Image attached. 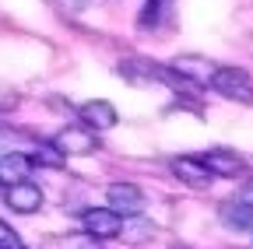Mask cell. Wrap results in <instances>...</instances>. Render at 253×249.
<instances>
[{
	"mask_svg": "<svg viewBox=\"0 0 253 249\" xmlns=\"http://www.w3.org/2000/svg\"><path fill=\"white\" fill-rule=\"evenodd\" d=\"M208 84L218 91V95L232 99V102H243V106L253 102V77L243 67H214V74H211Z\"/></svg>",
	"mask_w": 253,
	"mask_h": 249,
	"instance_id": "cell-1",
	"label": "cell"
},
{
	"mask_svg": "<svg viewBox=\"0 0 253 249\" xmlns=\"http://www.w3.org/2000/svg\"><path fill=\"white\" fill-rule=\"evenodd\" d=\"M116 74L126 81V84H176V74L162 64H151V60H141V56H130V60H120Z\"/></svg>",
	"mask_w": 253,
	"mask_h": 249,
	"instance_id": "cell-2",
	"label": "cell"
},
{
	"mask_svg": "<svg viewBox=\"0 0 253 249\" xmlns=\"http://www.w3.org/2000/svg\"><path fill=\"white\" fill-rule=\"evenodd\" d=\"M49 144L63 154V158H81V154H95L99 137H95V130H88L84 123H81V127H63Z\"/></svg>",
	"mask_w": 253,
	"mask_h": 249,
	"instance_id": "cell-3",
	"label": "cell"
},
{
	"mask_svg": "<svg viewBox=\"0 0 253 249\" xmlns=\"http://www.w3.org/2000/svg\"><path fill=\"white\" fill-rule=\"evenodd\" d=\"M214 60H208V56H201V53H179V56H172V64H169V71L179 77V81H190V84H197V88H204L208 81H211V74H214Z\"/></svg>",
	"mask_w": 253,
	"mask_h": 249,
	"instance_id": "cell-4",
	"label": "cell"
},
{
	"mask_svg": "<svg viewBox=\"0 0 253 249\" xmlns=\"http://www.w3.org/2000/svg\"><path fill=\"white\" fill-rule=\"evenodd\" d=\"M0 197H4L7 207L18 211V214H36V211H42V204H46L42 190H39V186L32 182V179H18V182H11Z\"/></svg>",
	"mask_w": 253,
	"mask_h": 249,
	"instance_id": "cell-5",
	"label": "cell"
},
{
	"mask_svg": "<svg viewBox=\"0 0 253 249\" xmlns=\"http://www.w3.org/2000/svg\"><path fill=\"white\" fill-rule=\"evenodd\" d=\"M81 225H84L88 235L106 242V239H116V232H120V214L113 207H88L81 214Z\"/></svg>",
	"mask_w": 253,
	"mask_h": 249,
	"instance_id": "cell-6",
	"label": "cell"
},
{
	"mask_svg": "<svg viewBox=\"0 0 253 249\" xmlns=\"http://www.w3.org/2000/svg\"><path fill=\"white\" fill-rule=\"evenodd\" d=\"M106 204H109L120 217H126V214H137V211L144 207V193H141V186H134V182H109Z\"/></svg>",
	"mask_w": 253,
	"mask_h": 249,
	"instance_id": "cell-7",
	"label": "cell"
},
{
	"mask_svg": "<svg viewBox=\"0 0 253 249\" xmlns=\"http://www.w3.org/2000/svg\"><path fill=\"white\" fill-rule=\"evenodd\" d=\"M201 162L208 165L211 176L218 179H236V176H246V162L239 158L236 151H225V147H214L208 154H201Z\"/></svg>",
	"mask_w": 253,
	"mask_h": 249,
	"instance_id": "cell-8",
	"label": "cell"
},
{
	"mask_svg": "<svg viewBox=\"0 0 253 249\" xmlns=\"http://www.w3.org/2000/svg\"><path fill=\"white\" fill-rule=\"evenodd\" d=\"M172 172H176V179L179 182H186V186H194V190H208L211 186V172H208V165L201 162V158H194V154H183V158H172Z\"/></svg>",
	"mask_w": 253,
	"mask_h": 249,
	"instance_id": "cell-9",
	"label": "cell"
},
{
	"mask_svg": "<svg viewBox=\"0 0 253 249\" xmlns=\"http://www.w3.org/2000/svg\"><path fill=\"white\" fill-rule=\"evenodd\" d=\"M78 119L84 123L88 130H113L116 127V109L106 102V99H91V102H84L81 109H78Z\"/></svg>",
	"mask_w": 253,
	"mask_h": 249,
	"instance_id": "cell-10",
	"label": "cell"
},
{
	"mask_svg": "<svg viewBox=\"0 0 253 249\" xmlns=\"http://www.w3.org/2000/svg\"><path fill=\"white\" fill-rule=\"evenodd\" d=\"M151 235H155V221H148L141 211H137V214L120 217V232H116V239L130 242V246H141V242H148Z\"/></svg>",
	"mask_w": 253,
	"mask_h": 249,
	"instance_id": "cell-11",
	"label": "cell"
},
{
	"mask_svg": "<svg viewBox=\"0 0 253 249\" xmlns=\"http://www.w3.org/2000/svg\"><path fill=\"white\" fill-rule=\"evenodd\" d=\"M218 217H221V225L232 228V232H253V207H250L246 200H229V204H221Z\"/></svg>",
	"mask_w": 253,
	"mask_h": 249,
	"instance_id": "cell-12",
	"label": "cell"
},
{
	"mask_svg": "<svg viewBox=\"0 0 253 249\" xmlns=\"http://www.w3.org/2000/svg\"><path fill=\"white\" fill-rule=\"evenodd\" d=\"M28 172H32V158L25 151H4V154H0V179H4V182L28 179Z\"/></svg>",
	"mask_w": 253,
	"mask_h": 249,
	"instance_id": "cell-13",
	"label": "cell"
},
{
	"mask_svg": "<svg viewBox=\"0 0 253 249\" xmlns=\"http://www.w3.org/2000/svg\"><path fill=\"white\" fill-rule=\"evenodd\" d=\"M28 158H32V165H36V162H42V165H49V169H60V165H63V154H60L53 144H39L36 151H28Z\"/></svg>",
	"mask_w": 253,
	"mask_h": 249,
	"instance_id": "cell-14",
	"label": "cell"
},
{
	"mask_svg": "<svg viewBox=\"0 0 253 249\" xmlns=\"http://www.w3.org/2000/svg\"><path fill=\"white\" fill-rule=\"evenodd\" d=\"M162 11H166V0H148L144 14H141V28H155L158 21H162Z\"/></svg>",
	"mask_w": 253,
	"mask_h": 249,
	"instance_id": "cell-15",
	"label": "cell"
},
{
	"mask_svg": "<svg viewBox=\"0 0 253 249\" xmlns=\"http://www.w3.org/2000/svg\"><path fill=\"white\" fill-rule=\"evenodd\" d=\"M63 249H99V239L88 235V232H78V235L63 239Z\"/></svg>",
	"mask_w": 253,
	"mask_h": 249,
	"instance_id": "cell-16",
	"label": "cell"
},
{
	"mask_svg": "<svg viewBox=\"0 0 253 249\" xmlns=\"http://www.w3.org/2000/svg\"><path fill=\"white\" fill-rule=\"evenodd\" d=\"M0 249H25V242L18 239V232L7 221H0Z\"/></svg>",
	"mask_w": 253,
	"mask_h": 249,
	"instance_id": "cell-17",
	"label": "cell"
},
{
	"mask_svg": "<svg viewBox=\"0 0 253 249\" xmlns=\"http://www.w3.org/2000/svg\"><path fill=\"white\" fill-rule=\"evenodd\" d=\"M14 106H18V91H14L11 84L0 81V112H11Z\"/></svg>",
	"mask_w": 253,
	"mask_h": 249,
	"instance_id": "cell-18",
	"label": "cell"
},
{
	"mask_svg": "<svg viewBox=\"0 0 253 249\" xmlns=\"http://www.w3.org/2000/svg\"><path fill=\"white\" fill-rule=\"evenodd\" d=\"M56 4H60V7H67V11H81L88 0H56Z\"/></svg>",
	"mask_w": 253,
	"mask_h": 249,
	"instance_id": "cell-19",
	"label": "cell"
},
{
	"mask_svg": "<svg viewBox=\"0 0 253 249\" xmlns=\"http://www.w3.org/2000/svg\"><path fill=\"white\" fill-rule=\"evenodd\" d=\"M239 200H246V204L253 207V179H250V182L243 186V193H239Z\"/></svg>",
	"mask_w": 253,
	"mask_h": 249,
	"instance_id": "cell-20",
	"label": "cell"
},
{
	"mask_svg": "<svg viewBox=\"0 0 253 249\" xmlns=\"http://www.w3.org/2000/svg\"><path fill=\"white\" fill-rule=\"evenodd\" d=\"M0 193H4V179H0Z\"/></svg>",
	"mask_w": 253,
	"mask_h": 249,
	"instance_id": "cell-21",
	"label": "cell"
},
{
	"mask_svg": "<svg viewBox=\"0 0 253 249\" xmlns=\"http://www.w3.org/2000/svg\"><path fill=\"white\" fill-rule=\"evenodd\" d=\"M250 235H253V232H250ZM250 246H253V242H250Z\"/></svg>",
	"mask_w": 253,
	"mask_h": 249,
	"instance_id": "cell-22",
	"label": "cell"
}]
</instances>
